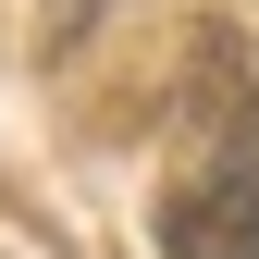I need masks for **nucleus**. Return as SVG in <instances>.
<instances>
[{"label": "nucleus", "instance_id": "nucleus-1", "mask_svg": "<svg viewBox=\"0 0 259 259\" xmlns=\"http://www.w3.org/2000/svg\"><path fill=\"white\" fill-rule=\"evenodd\" d=\"M160 259H259V87L235 37H198L173 87V160H160Z\"/></svg>", "mask_w": 259, "mask_h": 259}]
</instances>
